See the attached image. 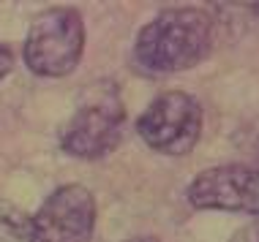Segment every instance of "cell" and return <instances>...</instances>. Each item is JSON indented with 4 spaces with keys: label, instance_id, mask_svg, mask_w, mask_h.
<instances>
[{
    "label": "cell",
    "instance_id": "obj_1",
    "mask_svg": "<svg viewBox=\"0 0 259 242\" xmlns=\"http://www.w3.org/2000/svg\"><path fill=\"white\" fill-rule=\"evenodd\" d=\"M215 27L202 9H166L139 30L134 60L150 74L188 71L210 54Z\"/></svg>",
    "mask_w": 259,
    "mask_h": 242
},
{
    "label": "cell",
    "instance_id": "obj_2",
    "mask_svg": "<svg viewBox=\"0 0 259 242\" xmlns=\"http://www.w3.org/2000/svg\"><path fill=\"white\" fill-rule=\"evenodd\" d=\"M123 117H125V109H123L120 93L109 79L90 85L79 95L74 114L60 128L63 153L74 158H85V161L109 155L120 142Z\"/></svg>",
    "mask_w": 259,
    "mask_h": 242
},
{
    "label": "cell",
    "instance_id": "obj_3",
    "mask_svg": "<svg viewBox=\"0 0 259 242\" xmlns=\"http://www.w3.org/2000/svg\"><path fill=\"white\" fill-rule=\"evenodd\" d=\"M85 25L79 11L58 6L41 11L25 38V63L38 77H66L82 60Z\"/></svg>",
    "mask_w": 259,
    "mask_h": 242
},
{
    "label": "cell",
    "instance_id": "obj_4",
    "mask_svg": "<svg viewBox=\"0 0 259 242\" xmlns=\"http://www.w3.org/2000/svg\"><path fill=\"white\" fill-rule=\"evenodd\" d=\"M137 131L161 155H188L202 134V103L191 93L166 90L139 114Z\"/></svg>",
    "mask_w": 259,
    "mask_h": 242
},
{
    "label": "cell",
    "instance_id": "obj_5",
    "mask_svg": "<svg viewBox=\"0 0 259 242\" xmlns=\"http://www.w3.org/2000/svg\"><path fill=\"white\" fill-rule=\"evenodd\" d=\"M93 229V193L79 183H68L52 191L30 218V242H90Z\"/></svg>",
    "mask_w": 259,
    "mask_h": 242
},
{
    "label": "cell",
    "instance_id": "obj_6",
    "mask_svg": "<svg viewBox=\"0 0 259 242\" xmlns=\"http://www.w3.org/2000/svg\"><path fill=\"white\" fill-rule=\"evenodd\" d=\"M188 202L199 210L259 215V169L243 163H227L199 171L188 185Z\"/></svg>",
    "mask_w": 259,
    "mask_h": 242
},
{
    "label": "cell",
    "instance_id": "obj_7",
    "mask_svg": "<svg viewBox=\"0 0 259 242\" xmlns=\"http://www.w3.org/2000/svg\"><path fill=\"white\" fill-rule=\"evenodd\" d=\"M0 242H30V218L6 199H0Z\"/></svg>",
    "mask_w": 259,
    "mask_h": 242
},
{
    "label": "cell",
    "instance_id": "obj_8",
    "mask_svg": "<svg viewBox=\"0 0 259 242\" xmlns=\"http://www.w3.org/2000/svg\"><path fill=\"white\" fill-rule=\"evenodd\" d=\"M237 147L240 150H246L248 155H256L259 158V117L256 120H251V123H246L240 131H237Z\"/></svg>",
    "mask_w": 259,
    "mask_h": 242
},
{
    "label": "cell",
    "instance_id": "obj_9",
    "mask_svg": "<svg viewBox=\"0 0 259 242\" xmlns=\"http://www.w3.org/2000/svg\"><path fill=\"white\" fill-rule=\"evenodd\" d=\"M229 242H259V220L243 226V229H237V234Z\"/></svg>",
    "mask_w": 259,
    "mask_h": 242
},
{
    "label": "cell",
    "instance_id": "obj_10",
    "mask_svg": "<svg viewBox=\"0 0 259 242\" xmlns=\"http://www.w3.org/2000/svg\"><path fill=\"white\" fill-rule=\"evenodd\" d=\"M11 68H14V57H11V52L6 49V46H0V82L9 77Z\"/></svg>",
    "mask_w": 259,
    "mask_h": 242
},
{
    "label": "cell",
    "instance_id": "obj_11",
    "mask_svg": "<svg viewBox=\"0 0 259 242\" xmlns=\"http://www.w3.org/2000/svg\"><path fill=\"white\" fill-rule=\"evenodd\" d=\"M128 242H158V239H153V237H139V239H128Z\"/></svg>",
    "mask_w": 259,
    "mask_h": 242
}]
</instances>
